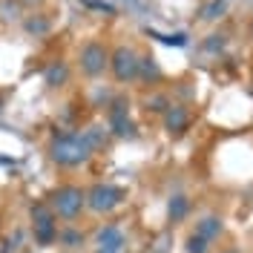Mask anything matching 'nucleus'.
Wrapping results in <instances>:
<instances>
[{
    "instance_id": "f257e3e1",
    "label": "nucleus",
    "mask_w": 253,
    "mask_h": 253,
    "mask_svg": "<svg viewBox=\"0 0 253 253\" xmlns=\"http://www.w3.org/2000/svg\"><path fill=\"white\" fill-rule=\"evenodd\" d=\"M89 153H92V147L84 135H61L52 144V161L61 167H78L89 158Z\"/></svg>"
},
{
    "instance_id": "9d476101",
    "label": "nucleus",
    "mask_w": 253,
    "mask_h": 253,
    "mask_svg": "<svg viewBox=\"0 0 253 253\" xmlns=\"http://www.w3.org/2000/svg\"><path fill=\"white\" fill-rule=\"evenodd\" d=\"M219 230H221V221L213 219V216L202 219V221H199V227H196V233H199L202 239H207V242H210L213 236H219Z\"/></svg>"
},
{
    "instance_id": "f3484780",
    "label": "nucleus",
    "mask_w": 253,
    "mask_h": 253,
    "mask_svg": "<svg viewBox=\"0 0 253 253\" xmlns=\"http://www.w3.org/2000/svg\"><path fill=\"white\" fill-rule=\"evenodd\" d=\"M221 43L224 41H221L219 35H213V41H207V49H221Z\"/></svg>"
},
{
    "instance_id": "9b49d317",
    "label": "nucleus",
    "mask_w": 253,
    "mask_h": 253,
    "mask_svg": "<svg viewBox=\"0 0 253 253\" xmlns=\"http://www.w3.org/2000/svg\"><path fill=\"white\" fill-rule=\"evenodd\" d=\"M63 81H66V66L63 63H52L46 72V84L49 86H61Z\"/></svg>"
},
{
    "instance_id": "7ed1b4c3",
    "label": "nucleus",
    "mask_w": 253,
    "mask_h": 253,
    "mask_svg": "<svg viewBox=\"0 0 253 253\" xmlns=\"http://www.w3.org/2000/svg\"><path fill=\"white\" fill-rule=\"evenodd\" d=\"M124 202V190L115 187V184H95L89 193H86V205L98 210V213H110Z\"/></svg>"
},
{
    "instance_id": "2eb2a0df",
    "label": "nucleus",
    "mask_w": 253,
    "mask_h": 253,
    "mask_svg": "<svg viewBox=\"0 0 253 253\" xmlns=\"http://www.w3.org/2000/svg\"><path fill=\"white\" fill-rule=\"evenodd\" d=\"M221 12H224V3H221V0H213L205 9V17L207 20H216V17H221Z\"/></svg>"
},
{
    "instance_id": "423d86ee",
    "label": "nucleus",
    "mask_w": 253,
    "mask_h": 253,
    "mask_svg": "<svg viewBox=\"0 0 253 253\" xmlns=\"http://www.w3.org/2000/svg\"><path fill=\"white\" fill-rule=\"evenodd\" d=\"M110 63V52L104 43H98V41H89L86 46L81 49V69L86 72V75H101L104 72V66Z\"/></svg>"
},
{
    "instance_id": "6e6552de",
    "label": "nucleus",
    "mask_w": 253,
    "mask_h": 253,
    "mask_svg": "<svg viewBox=\"0 0 253 253\" xmlns=\"http://www.w3.org/2000/svg\"><path fill=\"white\" fill-rule=\"evenodd\" d=\"M190 124V115L184 107H170V110L164 112V126H167V132H184Z\"/></svg>"
},
{
    "instance_id": "4468645a",
    "label": "nucleus",
    "mask_w": 253,
    "mask_h": 253,
    "mask_svg": "<svg viewBox=\"0 0 253 253\" xmlns=\"http://www.w3.org/2000/svg\"><path fill=\"white\" fill-rule=\"evenodd\" d=\"M58 239H61L66 248H78L81 242H84V236H81L78 230H63V233H58Z\"/></svg>"
},
{
    "instance_id": "1a4fd4ad",
    "label": "nucleus",
    "mask_w": 253,
    "mask_h": 253,
    "mask_svg": "<svg viewBox=\"0 0 253 253\" xmlns=\"http://www.w3.org/2000/svg\"><path fill=\"white\" fill-rule=\"evenodd\" d=\"M110 124H112V132H118V135H129V118H126L124 101H115V104H112Z\"/></svg>"
},
{
    "instance_id": "f8f14e48",
    "label": "nucleus",
    "mask_w": 253,
    "mask_h": 253,
    "mask_svg": "<svg viewBox=\"0 0 253 253\" xmlns=\"http://www.w3.org/2000/svg\"><path fill=\"white\" fill-rule=\"evenodd\" d=\"M187 199L184 196H175L173 202H170V219L178 221V219H184V213H187Z\"/></svg>"
},
{
    "instance_id": "ddd939ff",
    "label": "nucleus",
    "mask_w": 253,
    "mask_h": 253,
    "mask_svg": "<svg viewBox=\"0 0 253 253\" xmlns=\"http://www.w3.org/2000/svg\"><path fill=\"white\" fill-rule=\"evenodd\" d=\"M187 253H207V239H202L199 233H193L187 239Z\"/></svg>"
},
{
    "instance_id": "0eeeda50",
    "label": "nucleus",
    "mask_w": 253,
    "mask_h": 253,
    "mask_svg": "<svg viewBox=\"0 0 253 253\" xmlns=\"http://www.w3.org/2000/svg\"><path fill=\"white\" fill-rule=\"evenodd\" d=\"M98 245H101V253H118L121 245H124V236L115 224H107L101 233H98Z\"/></svg>"
},
{
    "instance_id": "dca6fc26",
    "label": "nucleus",
    "mask_w": 253,
    "mask_h": 253,
    "mask_svg": "<svg viewBox=\"0 0 253 253\" xmlns=\"http://www.w3.org/2000/svg\"><path fill=\"white\" fill-rule=\"evenodd\" d=\"M26 29H29V32H46L49 23H46V20H29V23H26Z\"/></svg>"
},
{
    "instance_id": "39448f33",
    "label": "nucleus",
    "mask_w": 253,
    "mask_h": 253,
    "mask_svg": "<svg viewBox=\"0 0 253 253\" xmlns=\"http://www.w3.org/2000/svg\"><path fill=\"white\" fill-rule=\"evenodd\" d=\"M32 219H35V239L41 245H52L58 239V224H55V213L49 205H35Z\"/></svg>"
},
{
    "instance_id": "f03ea898",
    "label": "nucleus",
    "mask_w": 253,
    "mask_h": 253,
    "mask_svg": "<svg viewBox=\"0 0 253 253\" xmlns=\"http://www.w3.org/2000/svg\"><path fill=\"white\" fill-rule=\"evenodd\" d=\"M84 205H86V193H84L81 187H72V184L58 187L55 193H52V199H49L52 213L61 216V219H78Z\"/></svg>"
},
{
    "instance_id": "20e7f679",
    "label": "nucleus",
    "mask_w": 253,
    "mask_h": 253,
    "mask_svg": "<svg viewBox=\"0 0 253 253\" xmlns=\"http://www.w3.org/2000/svg\"><path fill=\"white\" fill-rule=\"evenodd\" d=\"M110 66H112L115 81H121V84L138 78V55H135L129 46H118L115 49L112 58H110Z\"/></svg>"
}]
</instances>
